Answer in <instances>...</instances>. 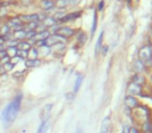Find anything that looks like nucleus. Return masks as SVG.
<instances>
[{"mask_svg":"<svg viewBox=\"0 0 152 133\" xmlns=\"http://www.w3.org/2000/svg\"><path fill=\"white\" fill-rule=\"evenodd\" d=\"M7 44L9 47H17L19 43H18V41H16V40H9Z\"/></svg>","mask_w":152,"mask_h":133,"instance_id":"nucleus-30","label":"nucleus"},{"mask_svg":"<svg viewBox=\"0 0 152 133\" xmlns=\"http://www.w3.org/2000/svg\"><path fill=\"white\" fill-rule=\"evenodd\" d=\"M129 133H139V132L137 131V129L131 128V129H129Z\"/></svg>","mask_w":152,"mask_h":133,"instance_id":"nucleus-38","label":"nucleus"},{"mask_svg":"<svg viewBox=\"0 0 152 133\" xmlns=\"http://www.w3.org/2000/svg\"><path fill=\"white\" fill-rule=\"evenodd\" d=\"M124 103H125L126 107L130 108V109H132V108H135L138 106V100L135 98L133 96H127L125 98V101H124Z\"/></svg>","mask_w":152,"mask_h":133,"instance_id":"nucleus-6","label":"nucleus"},{"mask_svg":"<svg viewBox=\"0 0 152 133\" xmlns=\"http://www.w3.org/2000/svg\"><path fill=\"white\" fill-rule=\"evenodd\" d=\"M83 75H79L78 77H77V79H76L75 81V85H74V93H77L79 90V88H80L81 86V83H83Z\"/></svg>","mask_w":152,"mask_h":133,"instance_id":"nucleus-19","label":"nucleus"},{"mask_svg":"<svg viewBox=\"0 0 152 133\" xmlns=\"http://www.w3.org/2000/svg\"><path fill=\"white\" fill-rule=\"evenodd\" d=\"M22 98H23L22 94L17 95L13 99V101L3 109L2 113H1V120L5 124H12L13 122H15L20 112V109H21Z\"/></svg>","mask_w":152,"mask_h":133,"instance_id":"nucleus-1","label":"nucleus"},{"mask_svg":"<svg viewBox=\"0 0 152 133\" xmlns=\"http://www.w3.org/2000/svg\"><path fill=\"white\" fill-rule=\"evenodd\" d=\"M9 24H11L13 27H15L17 29L19 26H21V21H20L19 18H13V19L9 20Z\"/></svg>","mask_w":152,"mask_h":133,"instance_id":"nucleus-24","label":"nucleus"},{"mask_svg":"<svg viewBox=\"0 0 152 133\" xmlns=\"http://www.w3.org/2000/svg\"><path fill=\"white\" fill-rule=\"evenodd\" d=\"M139 60L144 66H152V48L149 45H145L139 50Z\"/></svg>","mask_w":152,"mask_h":133,"instance_id":"nucleus-2","label":"nucleus"},{"mask_svg":"<svg viewBox=\"0 0 152 133\" xmlns=\"http://www.w3.org/2000/svg\"><path fill=\"white\" fill-rule=\"evenodd\" d=\"M17 47H9V49L7 50V56L9 58H13L15 56H17Z\"/></svg>","mask_w":152,"mask_h":133,"instance_id":"nucleus-21","label":"nucleus"},{"mask_svg":"<svg viewBox=\"0 0 152 133\" xmlns=\"http://www.w3.org/2000/svg\"><path fill=\"white\" fill-rule=\"evenodd\" d=\"M0 35H2L3 37L7 35H9V26L4 25L0 28Z\"/></svg>","mask_w":152,"mask_h":133,"instance_id":"nucleus-26","label":"nucleus"},{"mask_svg":"<svg viewBox=\"0 0 152 133\" xmlns=\"http://www.w3.org/2000/svg\"><path fill=\"white\" fill-rule=\"evenodd\" d=\"M41 64V60L40 59H27L25 60V66L27 68H37Z\"/></svg>","mask_w":152,"mask_h":133,"instance_id":"nucleus-14","label":"nucleus"},{"mask_svg":"<svg viewBox=\"0 0 152 133\" xmlns=\"http://www.w3.org/2000/svg\"><path fill=\"white\" fill-rule=\"evenodd\" d=\"M102 40H103V32H101V35H99V39L97 41V44H96V48H95V51H96V54L101 50L102 48Z\"/></svg>","mask_w":152,"mask_h":133,"instance_id":"nucleus-22","label":"nucleus"},{"mask_svg":"<svg viewBox=\"0 0 152 133\" xmlns=\"http://www.w3.org/2000/svg\"><path fill=\"white\" fill-rule=\"evenodd\" d=\"M74 33H75V31L70 27H59L56 30H55V35L61 37V38L72 37Z\"/></svg>","mask_w":152,"mask_h":133,"instance_id":"nucleus-3","label":"nucleus"},{"mask_svg":"<svg viewBox=\"0 0 152 133\" xmlns=\"http://www.w3.org/2000/svg\"><path fill=\"white\" fill-rule=\"evenodd\" d=\"M31 48L30 43H27V42H21V43L18 44V50H23V51H29Z\"/></svg>","mask_w":152,"mask_h":133,"instance_id":"nucleus-15","label":"nucleus"},{"mask_svg":"<svg viewBox=\"0 0 152 133\" xmlns=\"http://www.w3.org/2000/svg\"><path fill=\"white\" fill-rule=\"evenodd\" d=\"M52 104H47L43 107L41 111V120L42 121H45L49 119V114L51 112V109H52Z\"/></svg>","mask_w":152,"mask_h":133,"instance_id":"nucleus-8","label":"nucleus"},{"mask_svg":"<svg viewBox=\"0 0 152 133\" xmlns=\"http://www.w3.org/2000/svg\"><path fill=\"white\" fill-rule=\"evenodd\" d=\"M37 27H38V22H30V23L28 24V26H27L28 31L29 30H35Z\"/></svg>","mask_w":152,"mask_h":133,"instance_id":"nucleus-32","label":"nucleus"},{"mask_svg":"<svg viewBox=\"0 0 152 133\" xmlns=\"http://www.w3.org/2000/svg\"><path fill=\"white\" fill-rule=\"evenodd\" d=\"M3 73H5V71H4V69H3L2 64H0V75H1V74H3Z\"/></svg>","mask_w":152,"mask_h":133,"instance_id":"nucleus-37","label":"nucleus"},{"mask_svg":"<svg viewBox=\"0 0 152 133\" xmlns=\"http://www.w3.org/2000/svg\"><path fill=\"white\" fill-rule=\"evenodd\" d=\"M35 35H37V31H35V30H29V31L26 32L25 38H26V39H31V40H33V38H35Z\"/></svg>","mask_w":152,"mask_h":133,"instance_id":"nucleus-29","label":"nucleus"},{"mask_svg":"<svg viewBox=\"0 0 152 133\" xmlns=\"http://www.w3.org/2000/svg\"><path fill=\"white\" fill-rule=\"evenodd\" d=\"M41 5L44 9L48 11V9H51L52 7H55V2L53 0H42Z\"/></svg>","mask_w":152,"mask_h":133,"instance_id":"nucleus-13","label":"nucleus"},{"mask_svg":"<svg viewBox=\"0 0 152 133\" xmlns=\"http://www.w3.org/2000/svg\"><path fill=\"white\" fill-rule=\"evenodd\" d=\"M59 43H63V38L61 37H57V35H51V37H49L47 40H46V46L47 47H49V46H54L56 45V44Z\"/></svg>","mask_w":152,"mask_h":133,"instance_id":"nucleus-5","label":"nucleus"},{"mask_svg":"<svg viewBox=\"0 0 152 133\" xmlns=\"http://www.w3.org/2000/svg\"><path fill=\"white\" fill-rule=\"evenodd\" d=\"M57 22V20H55L54 18L52 17H49V18H46V19H44V26L45 27H49V26H53L55 23Z\"/></svg>","mask_w":152,"mask_h":133,"instance_id":"nucleus-18","label":"nucleus"},{"mask_svg":"<svg viewBox=\"0 0 152 133\" xmlns=\"http://www.w3.org/2000/svg\"><path fill=\"white\" fill-rule=\"evenodd\" d=\"M49 125H50V120H45V121H42L41 125L39 126L38 128L37 133H47V130L49 128Z\"/></svg>","mask_w":152,"mask_h":133,"instance_id":"nucleus-11","label":"nucleus"},{"mask_svg":"<svg viewBox=\"0 0 152 133\" xmlns=\"http://www.w3.org/2000/svg\"><path fill=\"white\" fill-rule=\"evenodd\" d=\"M27 54H28V51H23V50H18V51H17V56L21 58V59H23V58H26Z\"/></svg>","mask_w":152,"mask_h":133,"instance_id":"nucleus-27","label":"nucleus"},{"mask_svg":"<svg viewBox=\"0 0 152 133\" xmlns=\"http://www.w3.org/2000/svg\"><path fill=\"white\" fill-rule=\"evenodd\" d=\"M81 15L80 12H74V13H71V14H68L66 16H63V17L59 19V22H69V21H72V20H75L77 18H79Z\"/></svg>","mask_w":152,"mask_h":133,"instance_id":"nucleus-7","label":"nucleus"},{"mask_svg":"<svg viewBox=\"0 0 152 133\" xmlns=\"http://www.w3.org/2000/svg\"><path fill=\"white\" fill-rule=\"evenodd\" d=\"M68 4H69L68 0H57L55 2V7H57L59 9H65V7H67Z\"/></svg>","mask_w":152,"mask_h":133,"instance_id":"nucleus-23","label":"nucleus"},{"mask_svg":"<svg viewBox=\"0 0 152 133\" xmlns=\"http://www.w3.org/2000/svg\"><path fill=\"white\" fill-rule=\"evenodd\" d=\"M5 56H7V50H0V59H2Z\"/></svg>","mask_w":152,"mask_h":133,"instance_id":"nucleus-35","label":"nucleus"},{"mask_svg":"<svg viewBox=\"0 0 152 133\" xmlns=\"http://www.w3.org/2000/svg\"><path fill=\"white\" fill-rule=\"evenodd\" d=\"M49 37H50L49 31H47V30H43V31L37 32V35H35V38H33V40H35V42H39V41H45V40H47Z\"/></svg>","mask_w":152,"mask_h":133,"instance_id":"nucleus-10","label":"nucleus"},{"mask_svg":"<svg viewBox=\"0 0 152 133\" xmlns=\"http://www.w3.org/2000/svg\"><path fill=\"white\" fill-rule=\"evenodd\" d=\"M20 59H21L20 57H18V56H15V57L11 58V60H9V61H11L13 64H16L17 62H19V61H20Z\"/></svg>","mask_w":152,"mask_h":133,"instance_id":"nucleus-33","label":"nucleus"},{"mask_svg":"<svg viewBox=\"0 0 152 133\" xmlns=\"http://www.w3.org/2000/svg\"><path fill=\"white\" fill-rule=\"evenodd\" d=\"M21 20L24 22H38L40 20V15L38 14H31V15H24L21 16Z\"/></svg>","mask_w":152,"mask_h":133,"instance_id":"nucleus-9","label":"nucleus"},{"mask_svg":"<svg viewBox=\"0 0 152 133\" xmlns=\"http://www.w3.org/2000/svg\"><path fill=\"white\" fill-rule=\"evenodd\" d=\"M38 55H39V51L35 48H30L28 54H27V57H28V59H37Z\"/></svg>","mask_w":152,"mask_h":133,"instance_id":"nucleus-17","label":"nucleus"},{"mask_svg":"<svg viewBox=\"0 0 152 133\" xmlns=\"http://www.w3.org/2000/svg\"><path fill=\"white\" fill-rule=\"evenodd\" d=\"M96 22H97V16H96V13H95V15H94V24H93V28H92V33H94V31H95L96 29Z\"/></svg>","mask_w":152,"mask_h":133,"instance_id":"nucleus-34","label":"nucleus"},{"mask_svg":"<svg viewBox=\"0 0 152 133\" xmlns=\"http://www.w3.org/2000/svg\"><path fill=\"white\" fill-rule=\"evenodd\" d=\"M4 39H3V37H1V35H0V46L1 45H3V44H4Z\"/></svg>","mask_w":152,"mask_h":133,"instance_id":"nucleus-39","label":"nucleus"},{"mask_svg":"<svg viewBox=\"0 0 152 133\" xmlns=\"http://www.w3.org/2000/svg\"><path fill=\"white\" fill-rule=\"evenodd\" d=\"M2 66H3V69H4V71L7 72V71H11V70H13V68L15 66V64H13L11 61H9V62H7V64H2Z\"/></svg>","mask_w":152,"mask_h":133,"instance_id":"nucleus-28","label":"nucleus"},{"mask_svg":"<svg viewBox=\"0 0 152 133\" xmlns=\"http://www.w3.org/2000/svg\"><path fill=\"white\" fill-rule=\"evenodd\" d=\"M142 92V85H139L137 83L130 82L127 87V93L129 96H135V95H140Z\"/></svg>","mask_w":152,"mask_h":133,"instance_id":"nucleus-4","label":"nucleus"},{"mask_svg":"<svg viewBox=\"0 0 152 133\" xmlns=\"http://www.w3.org/2000/svg\"><path fill=\"white\" fill-rule=\"evenodd\" d=\"M25 35H26V32L24 31V30L19 29V30H17L15 33H14V39H15L16 41L23 40V39H25Z\"/></svg>","mask_w":152,"mask_h":133,"instance_id":"nucleus-16","label":"nucleus"},{"mask_svg":"<svg viewBox=\"0 0 152 133\" xmlns=\"http://www.w3.org/2000/svg\"><path fill=\"white\" fill-rule=\"evenodd\" d=\"M102 7H103V1H101V2H100V4H99V9H100V11L102 9Z\"/></svg>","mask_w":152,"mask_h":133,"instance_id":"nucleus-40","label":"nucleus"},{"mask_svg":"<svg viewBox=\"0 0 152 133\" xmlns=\"http://www.w3.org/2000/svg\"><path fill=\"white\" fill-rule=\"evenodd\" d=\"M133 68H135V71L137 72V73H141V72L144 70V64L138 59V60H135V64H133Z\"/></svg>","mask_w":152,"mask_h":133,"instance_id":"nucleus-20","label":"nucleus"},{"mask_svg":"<svg viewBox=\"0 0 152 133\" xmlns=\"http://www.w3.org/2000/svg\"><path fill=\"white\" fill-rule=\"evenodd\" d=\"M9 60H11V58H9V56H5V57H3L2 59H1V64H7V62H9Z\"/></svg>","mask_w":152,"mask_h":133,"instance_id":"nucleus-36","label":"nucleus"},{"mask_svg":"<svg viewBox=\"0 0 152 133\" xmlns=\"http://www.w3.org/2000/svg\"><path fill=\"white\" fill-rule=\"evenodd\" d=\"M109 122H111V118L107 116L103 120L102 124H101V128H100V133H107L109 129Z\"/></svg>","mask_w":152,"mask_h":133,"instance_id":"nucleus-12","label":"nucleus"},{"mask_svg":"<svg viewBox=\"0 0 152 133\" xmlns=\"http://www.w3.org/2000/svg\"><path fill=\"white\" fill-rule=\"evenodd\" d=\"M85 41H87V35H85V33H80V35H78V42L80 44H85Z\"/></svg>","mask_w":152,"mask_h":133,"instance_id":"nucleus-31","label":"nucleus"},{"mask_svg":"<svg viewBox=\"0 0 152 133\" xmlns=\"http://www.w3.org/2000/svg\"><path fill=\"white\" fill-rule=\"evenodd\" d=\"M131 82H133V83H137V84H139V85H142V84L144 83V78L142 77L141 75H135V77L132 78V81Z\"/></svg>","mask_w":152,"mask_h":133,"instance_id":"nucleus-25","label":"nucleus"}]
</instances>
